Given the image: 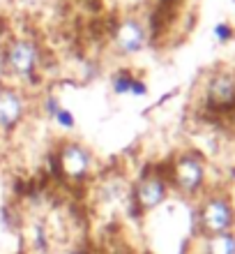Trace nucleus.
Returning a JSON list of instances; mask_svg holds the SVG:
<instances>
[{"mask_svg":"<svg viewBox=\"0 0 235 254\" xmlns=\"http://www.w3.org/2000/svg\"><path fill=\"white\" fill-rule=\"evenodd\" d=\"M51 51L47 42L33 30H16L0 47V81L14 83L40 93L44 90V81L51 69Z\"/></svg>","mask_w":235,"mask_h":254,"instance_id":"1","label":"nucleus"},{"mask_svg":"<svg viewBox=\"0 0 235 254\" xmlns=\"http://www.w3.org/2000/svg\"><path fill=\"white\" fill-rule=\"evenodd\" d=\"M51 171L67 188H88L101 171L94 150L74 136H60L48 153Z\"/></svg>","mask_w":235,"mask_h":254,"instance_id":"2","label":"nucleus"},{"mask_svg":"<svg viewBox=\"0 0 235 254\" xmlns=\"http://www.w3.org/2000/svg\"><path fill=\"white\" fill-rule=\"evenodd\" d=\"M86 190H90L93 208L106 220H134L132 213V176L125 169H101ZM136 222V220H134Z\"/></svg>","mask_w":235,"mask_h":254,"instance_id":"3","label":"nucleus"},{"mask_svg":"<svg viewBox=\"0 0 235 254\" xmlns=\"http://www.w3.org/2000/svg\"><path fill=\"white\" fill-rule=\"evenodd\" d=\"M171 192L182 199H198L208 192L210 169L208 162L198 150H180L164 164Z\"/></svg>","mask_w":235,"mask_h":254,"instance_id":"4","label":"nucleus"},{"mask_svg":"<svg viewBox=\"0 0 235 254\" xmlns=\"http://www.w3.org/2000/svg\"><path fill=\"white\" fill-rule=\"evenodd\" d=\"M132 213L136 222H143L150 215L159 213L173 196L164 167H143L136 176H132Z\"/></svg>","mask_w":235,"mask_h":254,"instance_id":"5","label":"nucleus"},{"mask_svg":"<svg viewBox=\"0 0 235 254\" xmlns=\"http://www.w3.org/2000/svg\"><path fill=\"white\" fill-rule=\"evenodd\" d=\"M152 44V26L141 14L127 12L113 21L108 30V49L120 61H134Z\"/></svg>","mask_w":235,"mask_h":254,"instance_id":"6","label":"nucleus"},{"mask_svg":"<svg viewBox=\"0 0 235 254\" xmlns=\"http://www.w3.org/2000/svg\"><path fill=\"white\" fill-rule=\"evenodd\" d=\"M35 118V93L0 81V139H14Z\"/></svg>","mask_w":235,"mask_h":254,"instance_id":"7","label":"nucleus"},{"mask_svg":"<svg viewBox=\"0 0 235 254\" xmlns=\"http://www.w3.org/2000/svg\"><path fill=\"white\" fill-rule=\"evenodd\" d=\"M196 229L198 236H217L235 231V203L229 194L208 190L196 199Z\"/></svg>","mask_w":235,"mask_h":254,"instance_id":"8","label":"nucleus"},{"mask_svg":"<svg viewBox=\"0 0 235 254\" xmlns=\"http://www.w3.org/2000/svg\"><path fill=\"white\" fill-rule=\"evenodd\" d=\"M35 116H40L60 136H74V132L79 129V118L74 109H69L53 88H44L35 93Z\"/></svg>","mask_w":235,"mask_h":254,"instance_id":"9","label":"nucleus"},{"mask_svg":"<svg viewBox=\"0 0 235 254\" xmlns=\"http://www.w3.org/2000/svg\"><path fill=\"white\" fill-rule=\"evenodd\" d=\"M106 88L113 100H148L150 83L136 67L118 65L106 74Z\"/></svg>","mask_w":235,"mask_h":254,"instance_id":"10","label":"nucleus"},{"mask_svg":"<svg viewBox=\"0 0 235 254\" xmlns=\"http://www.w3.org/2000/svg\"><path fill=\"white\" fill-rule=\"evenodd\" d=\"M203 102L212 111H229L235 107V72L217 67L203 81Z\"/></svg>","mask_w":235,"mask_h":254,"instance_id":"11","label":"nucleus"},{"mask_svg":"<svg viewBox=\"0 0 235 254\" xmlns=\"http://www.w3.org/2000/svg\"><path fill=\"white\" fill-rule=\"evenodd\" d=\"M201 254H235V231L201 236Z\"/></svg>","mask_w":235,"mask_h":254,"instance_id":"12","label":"nucleus"},{"mask_svg":"<svg viewBox=\"0 0 235 254\" xmlns=\"http://www.w3.org/2000/svg\"><path fill=\"white\" fill-rule=\"evenodd\" d=\"M210 35H212V40H215L217 44H229L235 37V28L231 26V23H226V21H219V23L212 26V33Z\"/></svg>","mask_w":235,"mask_h":254,"instance_id":"13","label":"nucleus"},{"mask_svg":"<svg viewBox=\"0 0 235 254\" xmlns=\"http://www.w3.org/2000/svg\"><path fill=\"white\" fill-rule=\"evenodd\" d=\"M53 254H101L97 248H90L88 243H67V245H62V248H58Z\"/></svg>","mask_w":235,"mask_h":254,"instance_id":"14","label":"nucleus"},{"mask_svg":"<svg viewBox=\"0 0 235 254\" xmlns=\"http://www.w3.org/2000/svg\"><path fill=\"white\" fill-rule=\"evenodd\" d=\"M14 26H12V21H9V16H7L5 9H0V47L5 44V40L12 35Z\"/></svg>","mask_w":235,"mask_h":254,"instance_id":"15","label":"nucleus"},{"mask_svg":"<svg viewBox=\"0 0 235 254\" xmlns=\"http://www.w3.org/2000/svg\"><path fill=\"white\" fill-rule=\"evenodd\" d=\"M16 7H23V9H35V7H42L47 0H12Z\"/></svg>","mask_w":235,"mask_h":254,"instance_id":"16","label":"nucleus"},{"mask_svg":"<svg viewBox=\"0 0 235 254\" xmlns=\"http://www.w3.org/2000/svg\"><path fill=\"white\" fill-rule=\"evenodd\" d=\"M129 254H157V252L150 248H136V250H129Z\"/></svg>","mask_w":235,"mask_h":254,"instance_id":"17","label":"nucleus"},{"mask_svg":"<svg viewBox=\"0 0 235 254\" xmlns=\"http://www.w3.org/2000/svg\"><path fill=\"white\" fill-rule=\"evenodd\" d=\"M5 2L7 0H0V9H5Z\"/></svg>","mask_w":235,"mask_h":254,"instance_id":"18","label":"nucleus"},{"mask_svg":"<svg viewBox=\"0 0 235 254\" xmlns=\"http://www.w3.org/2000/svg\"><path fill=\"white\" fill-rule=\"evenodd\" d=\"M19 254H28V252H26V250H21V252H19Z\"/></svg>","mask_w":235,"mask_h":254,"instance_id":"19","label":"nucleus"}]
</instances>
